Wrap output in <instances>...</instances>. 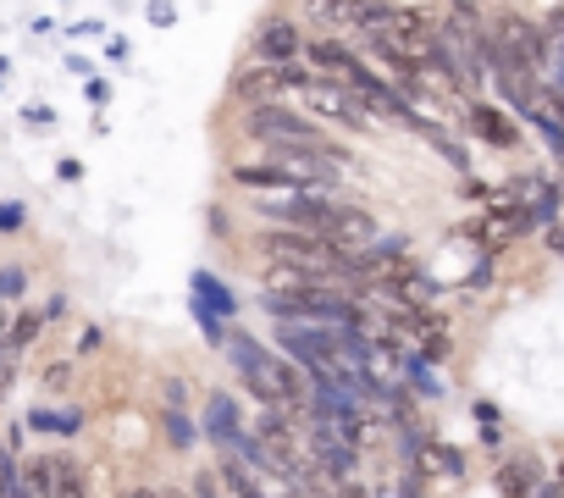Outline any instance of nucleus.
<instances>
[{
    "instance_id": "obj_1",
    "label": "nucleus",
    "mask_w": 564,
    "mask_h": 498,
    "mask_svg": "<svg viewBox=\"0 0 564 498\" xmlns=\"http://www.w3.org/2000/svg\"><path fill=\"white\" fill-rule=\"evenodd\" d=\"M232 360H238V371H243V382L254 388V399L260 404H289V410H311V377H305V366L289 355H265L260 344H249V338H232Z\"/></svg>"
},
{
    "instance_id": "obj_2",
    "label": "nucleus",
    "mask_w": 564,
    "mask_h": 498,
    "mask_svg": "<svg viewBox=\"0 0 564 498\" xmlns=\"http://www.w3.org/2000/svg\"><path fill=\"white\" fill-rule=\"evenodd\" d=\"M360 34H366V45H377L388 56H404L410 67H426L437 40H443V29L426 12H415V7H382V18L371 29H360Z\"/></svg>"
},
{
    "instance_id": "obj_3",
    "label": "nucleus",
    "mask_w": 564,
    "mask_h": 498,
    "mask_svg": "<svg viewBox=\"0 0 564 498\" xmlns=\"http://www.w3.org/2000/svg\"><path fill=\"white\" fill-rule=\"evenodd\" d=\"M531 221H536V216L525 210V199H520L514 188H503V194H487V205L465 216V232L481 243V256H498V249H509Z\"/></svg>"
},
{
    "instance_id": "obj_4",
    "label": "nucleus",
    "mask_w": 564,
    "mask_h": 498,
    "mask_svg": "<svg viewBox=\"0 0 564 498\" xmlns=\"http://www.w3.org/2000/svg\"><path fill=\"white\" fill-rule=\"evenodd\" d=\"M243 133L254 144H271V150H289V144H327V133L316 122H305L300 106H282V100H260L243 111Z\"/></svg>"
},
{
    "instance_id": "obj_5",
    "label": "nucleus",
    "mask_w": 564,
    "mask_h": 498,
    "mask_svg": "<svg viewBox=\"0 0 564 498\" xmlns=\"http://www.w3.org/2000/svg\"><path fill=\"white\" fill-rule=\"evenodd\" d=\"M294 106L322 117V122H344V128H371V111L366 100L349 89V84H333V78H311L305 89H294Z\"/></svg>"
},
{
    "instance_id": "obj_6",
    "label": "nucleus",
    "mask_w": 564,
    "mask_h": 498,
    "mask_svg": "<svg viewBox=\"0 0 564 498\" xmlns=\"http://www.w3.org/2000/svg\"><path fill=\"white\" fill-rule=\"evenodd\" d=\"M316 232L333 238L338 249H371V243L382 238L377 221H371V210H360V205H349V199H327L322 216H316Z\"/></svg>"
},
{
    "instance_id": "obj_7",
    "label": "nucleus",
    "mask_w": 564,
    "mask_h": 498,
    "mask_svg": "<svg viewBox=\"0 0 564 498\" xmlns=\"http://www.w3.org/2000/svg\"><path fill=\"white\" fill-rule=\"evenodd\" d=\"M29 487L40 498H84V470L73 459L45 454V459H29Z\"/></svg>"
},
{
    "instance_id": "obj_8",
    "label": "nucleus",
    "mask_w": 564,
    "mask_h": 498,
    "mask_svg": "<svg viewBox=\"0 0 564 498\" xmlns=\"http://www.w3.org/2000/svg\"><path fill=\"white\" fill-rule=\"evenodd\" d=\"M300 56H305V34H300V23H289V18L260 23V34H254V62L289 67V62H300Z\"/></svg>"
},
{
    "instance_id": "obj_9",
    "label": "nucleus",
    "mask_w": 564,
    "mask_h": 498,
    "mask_svg": "<svg viewBox=\"0 0 564 498\" xmlns=\"http://www.w3.org/2000/svg\"><path fill=\"white\" fill-rule=\"evenodd\" d=\"M465 128H470L481 144H492V150H514V144H520V128H514L498 106H481V100L465 111Z\"/></svg>"
},
{
    "instance_id": "obj_10",
    "label": "nucleus",
    "mask_w": 564,
    "mask_h": 498,
    "mask_svg": "<svg viewBox=\"0 0 564 498\" xmlns=\"http://www.w3.org/2000/svg\"><path fill=\"white\" fill-rule=\"evenodd\" d=\"M316 283H333V278H316V272H305L294 261H265V294L271 300H294V294H305Z\"/></svg>"
},
{
    "instance_id": "obj_11",
    "label": "nucleus",
    "mask_w": 564,
    "mask_h": 498,
    "mask_svg": "<svg viewBox=\"0 0 564 498\" xmlns=\"http://www.w3.org/2000/svg\"><path fill=\"white\" fill-rule=\"evenodd\" d=\"M498 492H503V498H531V492H536V459H531V454L509 459V465L498 470Z\"/></svg>"
},
{
    "instance_id": "obj_12",
    "label": "nucleus",
    "mask_w": 564,
    "mask_h": 498,
    "mask_svg": "<svg viewBox=\"0 0 564 498\" xmlns=\"http://www.w3.org/2000/svg\"><path fill=\"white\" fill-rule=\"evenodd\" d=\"M305 18L327 23V29H355L360 34V12L349 7V0H305Z\"/></svg>"
},
{
    "instance_id": "obj_13",
    "label": "nucleus",
    "mask_w": 564,
    "mask_h": 498,
    "mask_svg": "<svg viewBox=\"0 0 564 498\" xmlns=\"http://www.w3.org/2000/svg\"><path fill=\"white\" fill-rule=\"evenodd\" d=\"M205 421L216 426V432H210L216 443H232V448L243 443V432H238V410H232V399H227V393H216V399H210V410H205Z\"/></svg>"
},
{
    "instance_id": "obj_14",
    "label": "nucleus",
    "mask_w": 564,
    "mask_h": 498,
    "mask_svg": "<svg viewBox=\"0 0 564 498\" xmlns=\"http://www.w3.org/2000/svg\"><path fill=\"white\" fill-rule=\"evenodd\" d=\"M12 377H18V349L0 338V399H7V388H12Z\"/></svg>"
},
{
    "instance_id": "obj_15",
    "label": "nucleus",
    "mask_w": 564,
    "mask_h": 498,
    "mask_svg": "<svg viewBox=\"0 0 564 498\" xmlns=\"http://www.w3.org/2000/svg\"><path fill=\"white\" fill-rule=\"evenodd\" d=\"M194 289H199V294H205L216 311H232V300H227V289H221L216 278H205V272H199V278H194Z\"/></svg>"
},
{
    "instance_id": "obj_16",
    "label": "nucleus",
    "mask_w": 564,
    "mask_h": 498,
    "mask_svg": "<svg viewBox=\"0 0 564 498\" xmlns=\"http://www.w3.org/2000/svg\"><path fill=\"white\" fill-rule=\"evenodd\" d=\"M23 294V272H0V305H18Z\"/></svg>"
},
{
    "instance_id": "obj_17",
    "label": "nucleus",
    "mask_w": 564,
    "mask_h": 498,
    "mask_svg": "<svg viewBox=\"0 0 564 498\" xmlns=\"http://www.w3.org/2000/svg\"><path fill=\"white\" fill-rule=\"evenodd\" d=\"M166 432H172V448H188V443H194V432H188V421H183L177 410L166 415Z\"/></svg>"
},
{
    "instance_id": "obj_18",
    "label": "nucleus",
    "mask_w": 564,
    "mask_h": 498,
    "mask_svg": "<svg viewBox=\"0 0 564 498\" xmlns=\"http://www.w3.org/2000/svg\"><path fill=\"white\" fill-rule=\"evenodd\" d=\"M454 18H470V23H481V0H454Z\"/></svg>"
},
{
    "instance_id": "obj_19",
    "label": "nucleus",
    "mask_w": 564,
    "mask_h": 498,
    "mask_svg": "<svg viewBox=\"0 0 564 498\" xmlns=\"http://www.w3.org/2000/svg\"><path fill=\"white\" fill-rule=\"evenodd\" d=\"M95 349H100V333H95V327H84V344H78V355H95Z\"/></svg>"
},
{
    "instance_id": "obj_20",
    "label": "nucleus",
    "mask_w": 564,
    "mask_h": 498,
    "mask_svg": "<svg viewBox=\"0 0 564 498\" xmlns=\"http://www.w3.org/2000/svg\"><path fill=\"white\" fill-rule=\"evenodd\" d=\"M67 377H73L67 366H51V371H45V382H51V388H67Z\"/></svg>"
},
{
    "instance_id": "obj_21",
    "label": "nucleus",
    "mask_w": 564,
    "mask_h": 498,
    "mask_svg": "<svg viewBox=\"0 0 564 498\" xmlns=\"http://www.w3.org/2000/svg\"><path fill=\"white\" fill-rule=\"evenodd\" d=\"M18 221H23V210H18V205H0V227H18Z\"/></svg>"
},
{
    "instance_id": "obj_22",
    "label": "nucleus",
    "mask_w": 564,
    "mask_h": 498,
    "mask_svg": "<svg viewBox=\"0 0 564 498\" xmlns=\"http://www.w3.org/2000/svg\"><path fill=\"white\" fill-rule=\"evenodd\" d=\"M547 249H553V256H564V227H547Z\"/></svg>"
},
{
    "instance_id": "obj_23",
    "label": "nucleus",
    "mask_w": 564,
    "mask_h": 498,
    "mask_svg": "<svg viewBox=\"0 0 564 498\" xmlns=\"http://www.w3.org/2000/svg\"><path fill=\"white\" fill-rule=\"evenodd\" d=\"M122 498H161V492H150V487H128Z\"/></svg>"
},
{
    "instance_id": "obj_24",
    "label": "nucleus",
    "mask_w": 564,
    "mask_h": 498,
    "mask_svg": "<svg viewBox=\"0 0 564 498\" xmlns=\"http://www.w3.org/2000/svg\"><path fill=\"white\" fill-rule=\"evenodd\" d=\"M553 492H558V498H564V476H553Z\"/></svg>"
},
{
    "instance_id": "obj_25",
    "label": "nucleus",
    "mask_w": 564,
    "mask_h": 498,
    "mask_svg": "<svg viewBox=\"0 0 564 498\" xmlns=\"http://www.w3.org/2000/svg\"><path fill=\"white\" fill-rule=\"evenodd\" d=\"M558 476H564V459H558Z\"/></svg>"
}]
</instances>
